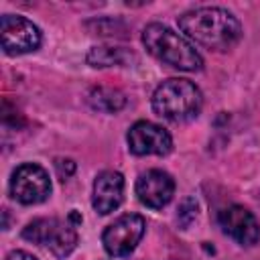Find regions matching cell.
Wrapping results in <instances>:
<instances>
[{
  "instance_id": "obj_8",
  "label": "cell",
  "mask_w": 260,
  "mask_h": 260,
  "mask_svg": "<svg viewBox=\"0 0 260 260\" xmlns=\"http://www.w3.org/2000/svg\"><path fill=\"white\" fill-rule=\"evenodd\" d=\"M126 140H128L130 152H134L138 156H146V154L165 156L173 148L171 134L162 126H158L154 122H146V120L132 124L126 134Z\"/></svg>"
},
{
  "instance_id": "obj_7",
  "label": "cell",
  "mask_w": 260,
  "mask_h": 260,
  "mask_svg": "<svg viewBox=\"0 0 260 260\" xmlns=\"http://www.w3.org/2000/svg\"><path fill=\"white\" fill-rule=\"evenodd\" d=\"M0 37L6 55H24L41 45V30L35 22L18 14L0 16Z\"/></svg>"
},
{
  "instance_id": "obj_15",
  "label": "cell",
  "mask_w": 260,
  "mask_h": 260,
  "mask_svg": "<svg viewBox=\"0 0 260 260\" xmlns=\"http://www.w3.org/2000/svg\"><path fill=\"white\" fill-rule=\"evenodd\" d=\"M55 169H57V175L65 181L75 173V162L71 158H59V160H55Z\"/></svg>"
},
{
  "instance_id": "obj_3",
  "label": "cell",
  "mask_w": 260,
  "mask_h": 260,
  "mask_svg": "<svg viewBox=\"0 0 260 260\" xmlns=\"http://www.w3.org/2000/svg\"><path fill=\"white\" fill-rule=\"evenodd\" d=\"M203 95L189 79H167L152 93V110L171 122H185L199 114Z\"/></svg>"
},
{
  "instance_id": "obj_2",
  "label": "cell",
  "mask_w": 260,
  "mask_h": 260,
  "mask_svg": "<svg viewBox=\"0 0 260 260\" xmlns=\"http://www.w3.org/2000/svg\"><path fill=\"white\" fill-rule=\"evenodd\" d=\"M142 45L146 47V51L156 57L158 61L181 69V71H199L203 67V59L199 55V51L179 32H175L173 28L160 24V22H152L148 26H144L142 30Z\"/></svg>"
},
{
  "instance_id": "obj_4",
  "label": "cell",
  "mask_w": 260,
  "mask_h": 260,
  "mask_svg": "<svg viewBox=\"0 0 260 260\" xmlns=\"http://www.w3.org/2000/svg\"><path fill=\"white\" fill-rule=\"evenodd\" d=\"M22 238L32 242V244L47 246L57 258H67L75 250V246H77L75 223L61 221L57 217L32 219L22 230Z\"/></svg>"
},
{
  "instance_id": "obj_5",
  "label": "cell",
  "mask_w": 260,
  "mask_h": 260,
  "mask_svg": "<svg viewBox=\"0 0 260 260\" xmlns=\"http://www.w3.org/2000/svg\"><path fill=\"white\" fill-rule=\"evenodd\" d=\"M146 221L138 213H126L110 223L102 234L104 250L114 258H126L134 252L138 242L144 236Z\"/></svg>"
},
{
  "instance_id": "obj_12",
  "label": "cell",
  "mask_w": 260,
  "mask_h": 260,
  "mask_svg": "<svg viewBox=\"0 0 260 260\" xmlns=\"http://www.w3.org/2000/svg\"><path fill=\"white\" fill-rule=\"evenodd\" d=\"M134 53L124 47H91L87 53V63L91 67H112V65H130L134 61Z\"/></svg>"
},
{
  "instance_id": "obj_9",
  "label": "cell",
  "mask_w": 260,
  "mask_h": 260,
  "mask_svg": "<svg viewBox=\"0 0 260 260\" xmlns=\"http://www.w3.org/2000/svg\"><path fill=\"white\" fill-rule=\"evenodd\" d=\"M217 221L223 234L242 246H254L260 240V223L256 221L252 211H248L242 205L223 207L217 215Z\"/></svg>"
},
{
  "instance_id": "obj_10",
  "label": "cell",
  "mask_w": 260,
  "mask_h": 260,
  "mask_svg": "<svg viewBox=\"0 0 260 260\" xmlns=\"http://www.w3.org/2000/svg\"><path fill=\"white\" fill-rule=\"evenodd\" d=\"M173 193H175V181L169 173L160 169H150L136 179V195L140 203L150 209L165 207L173 199Z\"/></svg>"
},
{
  "instance_id": "obj_11",
  "label": "cell",
  "mask_w": 260,
  "mask_h": 260,
  "mask_svg": "<svg viewBox=\"0 0 260 260\" xmlns=\"http://www.w3.org/2000/svg\"><path fill=\"white\" fill-rule=\"evenodd\" d=\"M124 199V177L118 171H102L93 181L91 205L100 215H108L120 207Z\"/></svg>"
},
{
  "instance_id": "obj_13",
  "label": "cell",
  "mask_w": 260,
  "mask_h": 260,
  "mask_svg": "<svg viewBox=\"0 0 260 260\" xmlns=\"http://www.w3.org/2000/svg\"><path fill=\"white\" fill-rule=\"evenodd\" d=\"M87 102L98 112L114 114V112H120L126 106V95L120 89H114V87H93L87 93Z\"/></svg>"
},
{
  "instance_id": "obj_14",
  "label": "cell",
  "mask_w": 260,
  "mask_h": 260,
  "mask_svg": "<svg viewBox=\"0 0 260 260\" xmlns=\"http://www.w3.org/2000/svg\"><path fill=\"white\" fill-rule=\"evenodd\" d=\"M195 215H197V203H195V199L189 197V199H185V201L181 203L177 219H179V223H181L183 228H187V225L195 219Z\"/></svg>"
},
{
  "instance_id": "obj_1",
  "label": "cell",
  "mask_w": 260,
  "mask_h": 260,
  "mask_svg": "<svg viewBox=\"0 0 260 260\" xmlns=\"http://www.w3.org/2000/svg\"><path fill=\"white\" fill-rule=\"evenodd\" d=\"M179 28L191 41L211 51H230L242 39L240 20L217 6H203L181 14Z\"/></svg>"
},
{
  "instance_id": "obj_6",
  "label": "cell",
  "mask_w": 260,
  "mask_h": 260,
  "mask_svg": "<svg viewBox=\"0 0 260 260\" xmlns=\"http://www.w3.org/2000/svg\"><path fill=\"white\" fill-rule=\"evenodd\" d=\"M10 193L18 203H43L51 195V179L47 171L35 162L20 165L10 179Z\"/></svg>"
},
{
  "instance_id": "obj_16",
  "label": "cell",
  "mask_w": 260,
  "mask_h": 260,
  "mask_svg": "<svg viewBox=\"0 0 260 260\" xmlns=\"http://www.w3.org/2000/svg\"><path fill=\"white\" fill-rule=\"evenodd\" d=\"M6 260H37L32 254H28V252H24V250H14V252H10L8 256H6Z\"/></svg>"
}]
</instances>
